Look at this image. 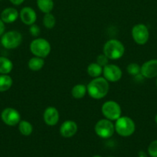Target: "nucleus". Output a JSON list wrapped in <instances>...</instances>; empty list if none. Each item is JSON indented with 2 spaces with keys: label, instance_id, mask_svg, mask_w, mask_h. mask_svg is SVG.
Wrapping results in <instances>:
<instances>
[{
  "label": "nucleus",
  "instance_id": "1",
  "mask_svg": "<svg viewBox=\"0 0 157 157\" xmlns=\"http://www.w3.org/2000/svg\"><path fill=\"white\" fill-rule=\"evenodd\" d=\"M109 81L104 77L93 78L87 85L88 94L95 100H100L105 98L109 93Z\"/></svg>",
  "mask_w": 157,
  "mask_h": 157
},
{
  "label": "nucleus",
  "instance_id": "2",
  "mask_svg": "<svg viewBox=\"0 0 157 157\" xmlns=\"http://www.w3.org/2000/svg\"><path fill=\"white\" fill-rule=\"evenodd\" d=\"M125 47L123 43L117 39H110L106 41L103 47V54L109 60H117L123 56Z\"/></svg>",
  "mask_w": 157,
  "mask_h": 157
},
{
  "label": "nucleus",
  "instance_id": "3",
  "mask_svg": "<svg viewBox=\"0 0 157 157\" xmlns=\"http://www.w3.org/2000/svg\"><path fill=\"white\" fill-rule=\"evenodd\" d=\"M115 131L119 136H129L134 133L135 130V122L132 118L129 117L121 116L119 119L115 121Z\"/></svg>",
  "mask_w": 157,
  "mask_h": 157
},
{
  "label": "nucleus",
  "instance_id": "4",
  "mask_svg": "<svg viewBox=\"0 0 157 157\" xmlns=\"http://www.w3.org/2000/svg\"><path fill=\"white\" fill-rule=\"evenodd\" d=\"M31 52L34 56L45 58L51 52V44L46 39L37 38L32 40L29 46Z\"/></svg>",
  "mask_w": 157,
  "mask_h": 157
},
{
  "label": "nucleus",
  "instance_id": "5",
  "mask_svg": "<svg viewBox=\"0 0 157 157\" xmlns=\"http://www.w3.org/2000/svg\"><path fill=\"white\" fill-rule=\"evenodd\" d=\"M102 113L106 119L115 121L121 117L122 108L119 104L115 101H108L102 106Z\"/></svg>",
  "mask_w": 157,
  "mask_h": 157
},
{
  "label": "nucleus",
  "instance_id": "6",
  "mask_svg": "<svg viewBox=\"0 0 157 157\" xmlns=\"http://www.w3.org/2000/svg\"><path fill=\"white\" fill-rule=\"evenodd\" d=\"M22 35L17 31H9L2 35L1 43L6 49H15L21 44Z\"/></svg>",
  "mask_w": 157,
  "mask_h": 157
},
{
  "label": "nucleus",
  "instance_id": "7",
  "mask_svg": "<svg viewBox=\"0 0 157 157\" xmlns=\"http://www.w3.org/2000/svg\"><path fill=\"white\" fill-rule=\"evenodd\" d=\"M95 132L97 136L103 139L111 137L115 133V125L112 121L108 119H102L95 125Z\"/></svg>",
  "mask_w": 157,
  "mask_h": 157
},
{
  "label": "nucleus",
  "instance_id": "8",
  "mask_svg": "<svg viewBox=\"0 0 157 157\" xmlns=\"http://www.w3.org/2000/svg\"><path fill=\"white\" fill-rule=\"evenodd\" d=\"M132 37L136 44L143 45L148 41L149 38V32L147 26L144 24H137L132 29Z\"/></svg>",
  "mask_w": 157,
  "mask_h": 157
},
{
  "label": "nucleus",
  "instance_id": "9",
  "mask_svg": "<svg viewBox=\"0 0 157 157\" xmlns=\"http://www.w3.org/2000/svg\"><path fill=\"white\" fill-rule=\"evenodd\" d=\"M1 118L4 124L10 127L16 126L21 121L19 112L12 107L5 108L1 113Z\"/></svg>",
  "mask_w": 157,
  "mask_h": 157
},
{
  "label": "nucleus",
  "instance_id": "10",
  "mask_svg": "<svg viewBox=\"0 0 157 157\" xmlns=\"http://www.w3.org/2000/svg\"><path fill=\"white\" fill-rule=\"evenodd\" d=\"M103 77L109 82H117L123 77V71L119 66L109 64L103 67Z\"/></svg>",
  "mask_w": 157,
  "mask_h": 157
},
{
  "label": "nucleus",
  "instance_id": "11",
  "mask_svg": "<svg viewBox=\"0 0 157 157\" xmlns=\"http://www.w3.org/2000/svg\"><path fill=\"white\" fill-rule=\"evenodd\" d=\"M140 74L146 78H153L157 76V59L146 61L141 66Z\"/></svg>",
  "mask_w": 157,
  "mask_h": 157
},
{
  "label": "nucleus",
  "instance_id": "12",
  "mask_svg": "<svg viewBox=\"0 0 157 157\" xmlns=\"http://www.w3.org/2000/svg\"><path fill=\"white\" fill-rule=\"evenodd\" d=\"M43 120L48 126H55L59 121V113L54 107H48L43 113Z\"/></svg>",
  "mask_w": 157,
  "mask_h": 157
},
{
  "label": "nucleus",
  "instance_id": "13",
  "mask_svg": "<svg viewBox=\"0 0 157 157\" xmlns=\"http://www.w3.org/2000/svg\"><path fill=\"white\" fill-rule=\"evenodd\" d=\"M78 130V125L73 121H66L62 124L59 129V133L63 137L70 138L73 136Z\"/></svg>",
  "mask_w": 157,
  "mask_h": 157
},
{
  "label": "nucleus",
  "instance_id": "14",
  "mask_svg": "<svg viewBox=\"0 0 157 157\" xmlns=\"http://www.w3.org/2000/svg\"><path fill=\"white\" fill-rule=\"evenodd\" d=\"M21 21L26 25H32L35 24L37 19L35 11L31 7H24L21 9L19 13Z\"/></svg>",
  "mask_w": 157,
  "mask_h": 157
},
{
  "label": "nucleus",
  "instance_id": "15",
  "mask_svg": "<svg viewBox=\"0 0 157 157\" xmlns=\"http://www.w3.org/2000/svg\"><path fill=\"white\" fill-rule=\"evenodd\" d=\"M18 17V12L14 8H6L2 12L1 19L4 23H12L17 20Z\"/></svg>",
  "mask_w": 157,
  "mask_h": 157
},
{
  "label": "nucleus",
  "instance_id": "16",
  "mask_svg": "<svg viewBox=\"0 0 157 157\" xmlns=\"http://www.w3.org/2000/svg\"><path fill=\"white\" fill-rule=\"evenodd\" d=\"M44 58L35 56L30 58L28 62V67L32 71H38L44 67Z\"/></svg>",
  "mask_w": 157,
  "mask_h": 157
},
{
  "label": "nucleus",
  "instance_id": "17",
  "mask_svg": "<svg viewBox=\"0 0 157 157\" xmlns=\"http://www.w3.org/2000/svg\"><path fill=\"white\" fill-rule=\"evenodd\" d=\"M13 68V64L9 58L6 57H0V74L9 75Z\"/></svg>",
  "mask_w": 157,
  "mask_h": 157
},
{
  "label": "nucleus",
  "instance_id": "18",
  "mask_svg": "<svg viewBox=\"0 0 157 157\" xmlns=\"http://www.w3.org/2000/svg\"><path fill=\"white\" fill-rule=\"evenodd\" d=\"M86 93H87V87L82 84H75L71 90L72 98L75 99H82L84 98Z\"/></svg>",
  "mask_w": 157,
  "mask_h": 157
},
{
  "label": "nucleus",
  "instance_id": "19",
  "mask_svg": "<svg viewBox=\"0 0 157 157\" xmlns=\"http://www.w3.org/2000/svg\"><path fill=\"white\" fill-rule=\"evenodd\" d=\"M37 6L43 13H49L54 8L53 0H37Z\"/></svg>",
  "mask_w": 157,
  "mask_h": 157
},
{
  "label": "nucleus",
  "instance_id": "20",
  "mask_svg": "<svg viewBox=\"0 0 157 157\" xmlns=\"http://www.w3.org/2000/svg\"><path fill=\"white\" fill-rule=\"evenodd\" d=\"M103 67L96 62L91 63L87 67V73L92 78H98L103 74Z\"/></svg>",
  "mask_w": 157,
  "mask_h": 157
},
{
  "label": "nucleus",
  "instance_id": "21",
  "mask_svg": "<svg viewBox=\"0 0 157 157\" xmlns=\"http://www.w3.org/2000/svg\"><path fill=\"white\" fill-rule=\"evenodd\" d=\"M13 84L12 78L8 75H0V92L9 90Z\"/></svg>",
  "mask_w": 157,
  "mask_h": 157
},
{
  "label": "nucleus",
  "instance_id": "22",
  "mask_svg": "<svg viewBox=\"0 0 157 157\" xmlns=\"http://www.w3.org/2000/svg\"><path fill=\"white\" fill-rule=\"evenodd\" d=\"M18 130H19L22 135L28 136L32 134L33 127H32V125L29 121L23 120V121H21L18 123Z\"/></svg>",
  "mask_w": 157,
  "mask_h": 157
},
{
  "label": "nucleus",
  "instance_id": "23",
  "mask_svg": "<svg viewBox=\"0 0 157 157\" xmlns=\"http://www.w3.org/2000/svg\"><path fill=\"white\" fill-rule=\"evenodd\" d=\"M42 21L43 25L47 29H53L55 25V18L51 12L45 14Z\"/></svg>",
  "mask_w": 157,
  "mask_h": 157
},
{
  "label": "nucleus",
  "instance_id": "24",
  "mask_svg": "<svg viewBox=\"0 0 157 157\" xmlns=\"http://www.w3.org/2000/svg\"><path fill=\"white\" fill-rule=\"evenodd\" d=\"M126 71L132 76H137L139 75L141 71V66H139L136 63H130L127 66Z\"/></svg>",
  "mask_w": 157,
  "mask_h": 157
},
{
  "label": "nucleus",
  "instance_id": "25",
  "mask_svg": "<svg viewBox=\"0 0 157 157\" xmlns=\"http://www.w3.org/2000/svg\"><path fill=\"white\" fill-rule=\"evenodd\" d=\"M149 154L152 157H157V140H154L149 144L148 148Z\"/></svg>",
  "mask_w": 157,
  "mask_h": 157
},
{
  "label": "nucleus",
  "instance_id": "26",
  "mask_svg": "<svg viewBox=\"0 0 157 157\" xmlns=\"http://www.w3.org/2000/svg\"><path fill=\"white\" fill-rule=\"evenodd\" d=\"M109 58H108L104 54H102V55H99L97 57L96 63L99 64L100 66H102L103 67H104L105 66L109 64Z\"/></svg>",
  "mask_w": 157,
  "mask_h": 157
},
{
  "label": "nucleus",
  "instance_id": "27",
  "mask_svg": "<svg viewBox=\"0 0 157 157\" xmlns=\"http://www.w3.org/2000/svg\"><path fill=\"white\" fill-rule=\"evenodd\" d=\"M29 32H30L31 35L34 37H38V35L41 33V30H40V28L38 27V25H37L33 24L32 25H30L29 28Z\"/></svg>",
  "mask_w": 157,
  "mask_h": 157
},
{
  "label": "nucleus",
  "instance_id": "28",
  "mask_svg": "<svg viewBox=\"0 0 157 157\" xmlns=\"http://www.w3.org/2000/svg\"><path fill=\"white\" fill-rule=\"evenodd\" d=\"M5 30H6V26H5V23L0 18V36L4 34Z\"/></svg>",
  "mask_w": 157,
  "mask_h": 157
},
{
  "label": "nucleus",
  "instance_id": "29",
  "mask_svg": "<svg viewBox=\"0 0 157 157\" xmlns=\"http://www.w3.org/2000/svg\"><path fill=\"white\" fill-rule=\"evenodd\" d=\"M9 1L15 6H20V5L24 2L25 0H9Z\"/></svg>",
  "mask_w": 157,
  "mask_h": 157
},
{
  "label": "nucleus",
  "instance_id": "30",
  "mask_svg": "<svg viewBox=\"0 0 157 157\" xmlns=\"http://www.w3.org/2000/svg\"><path fill=\"white\" fill-rule=\"evenodd\" d=\"M139 157H147V155H146V153H144L143 151H140L139 153Z\"/></svg>",
  "mask_w": 157,
  "mask_h": 157
},
{
  "label": "nucleus",
  "instance_id": "31",
  "mask_svg": "<svg viewBox=\"0 0 157 157\" xmlns=\"http://www.w3.org/2000/svg\"><path fill=\"white\" fill-rule=\"evenodd\" d=\"M155 123H156V124H157V114L155 115Z\"/></svg>",
  "mask_w": 157,
  "mask_h": 157
},
{
  "label": "nucleus",
  "instance_id": "32",
  "mask_svg": "<svg viewBox=\"0 0 157 157\" xmlns=\"http://www.w3.org/2000/svg\"><path fill=\"white\" fill-rule=\"evenodd\" d=\"M93 157H101V156H93Z\"/></svg>",
  "mask_w": 157,
  "mask_h": 157
},
{
  "label": "nucleus",
  "instance_id": "33",
  "mask_svg": "<svg viewBox=\"0 0 157 157\" xmlns=\"http://www.w3.org/2000/svg\"><path fill=\"white\" fill-rule=\"evenodd\" d=\"M156 86H157V79H156Z\"/></svg>",
  "mask_w": 157,
  "mask_h": 157
}]
</instances>
